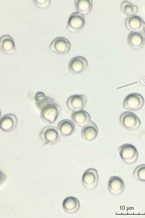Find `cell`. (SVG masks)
I'll use <instances>...</instances> for the list:
<instances>
[{
    "instance_id": "6da1fadb",
    "label": "cell",
    "mask_w": 145,
    "mask_h": 218,
    "mask_svg": "<svg viewBox=\"0 0 145 218\" xmlns=\"http://www.w3.org/2000/svg\"><path fill=\"white\" fill-rule=\"evenodd\" d=\"M39 137L44 144L53 145L60 139V135L56 127L48 126L44 127L40 131Z\"/></svg>"
},
{
    "instance_id": "7a4b0ae2",
    "label": "cell",
    "mask_w": 145,
    "mask_h": 218,
    "mask_svg": "<svg viewBox=\"0 0 145 218\" xmlns=\"http://www.w3.org/2000/svg\"><path fill=\"white\" fill-rule=\"evenodd\" d=\"M122 160L128 164H134L138 157V152L136 148L133 145L126 143L120 146L118 149Z\"/></svg>"
},
{
    "instance_id": "3957f363",
    "label": "cell",
    "mask_w": 145,
    "mask_h": 218,
    "mask_svg": "<svg viewBox=\"0 0 145 218\" xmlns=\"http://www.w3.org/2000/svg\"><path fill=\"white\" fill-rule=\"evenodd\" d=\"M61 110V107L58 104L56 103L50 104L41 111V118L46 123H53L56 121Z\"/></svg>"
},
{
    "instance_id": "277c9868",
    "label": "cell",
    "mask_w": 145,
    "mask_h": 218,
    "mask_svg": "<svg viewBox=\"0 0 145 218\" xmlns=\"http://www.w3.org/2000/svg\"><path fill=\"white\" fill-rule=\"evenodd\" d=\"M120 122L121 125L129 130H134L140 126L141 122L138 116L134 113L129 111L123 112L120 117Z\"/></svg>"
},
{
    "instance_id": "5b68a950",
    "label": "cell",
    "mask_w": 145,
    "mask_h": 218,
    "mask_svg": "<svg viewBox=\"0 0 145 218\" xmlns=\"http://www.w3.org/2000/svg\"><path fill=\"white\" fill-rule=\"evenodd\" d=\"M144 100L141 94L136 93L129 94L125 98L123 106L126 110L135 111L141 109L144 106Z\"/></svg>"
},
{
    "instance_id": "8992f818",
    "label": "cell",
    "mask_w": 145,
    "mask_h": 218,
    "mask_svg": "<svg viewBox=\"0 0 145 218\" xmlns=\"http://www.w3.org/2000/svg\"><path fill=\"white\" fill-rule=\"evenodd\" d=\"M85 23V18L84 15L78 12H74L71 14L69 18L66 29L71 32H77L83 28Z\"/></svg>"
},
{
    "instance_id": "52a82bcc",
    "label": "cell",
    "mask_w": 145,
    "mask_h": 218,
    "mask_svg": "<svg viewBox=\"0 0 145 218\" xmlns=\"http://www.w3.org/2000/svg\"><path fill=\"white\" fill-rule=\"evenodd\" d=\"M99 181L98 172L95 169L89 168L86 169L83 174L82 182L86 189L91 190L97 186Z\"/></svg>"
},
{
    "instance_id": "ba28073f",
    "label": "cell",
    "mask_w": 145,
    "mask_h": 218,
    "mask_svg": "<svg viewBox=\"0 0 145 218\" xmlns=\"http://www.w3.org/2000/svg\"><path fill=\"white\" fill-rule=\"evenodd\" d=\"M71 48V44L67 38L62 37L55 38L51 43L50 50L54 53L60 54L68 53Z\"/></svg>"
},
{
    "instance_id": "9c48e42d",
    "label": "cell",
    "mask_w": 145,
    "mask_h": 218,
    "mask_svg": "<svg viewBox=\"0 0 145 218\" xmlns=\"http://www.w3.org/2000/svg\"><path fill=\"white\" fill-rule=\"evenodd\" d=\"M88 68L87 60L82 56L74 57L71 59L69 63V70L71 73L73 74L82 73Z\"/></svg>"
},
{
    "instance_id": "30bf717a",
    "label": "cell",
    "mask_w": 145,
    "mask_h": 218,
    "mask_svg": "<svg viewBox=\"0 0 145 218\" xmlns=\"http://www.w3.org/2000/svg\"><path fill=\"white\" fill-rule=\"evenodd\" d=\"M87 98L85 95H74L69 97L66 104L68 108L73 111L83 110L86 106Z\"/></svg>"
},
{
    "instance_id": "8fae6325",
    "label": "cell",
    "mask_w": 145,
    "mask_h": 218,
    "mask_svg": "<svg viewBox=\"0 0 145 218\" xmlns=\"http://www.w3.org/2000/svg\"><path fill=\"white\" fill-rule=\"evenodd\" d=\"M130 47L135 51L141 49L145 43V37L140 31H131L127 38Z\"/></svg>"
},
{
    "instance_id": "7c38bea8",
    "label": "cell",
    "mask_w": 145,
    "mask_h": 218,
    "mask_svg": "<svg viewBox=\"0 0 145 218\" xmlns=\"http://www.w3.org/2000/svg\"><path fill=\"white\" fill-rule=\"evenodd\" d=\"M18 123L16 116L12 114H8L3 116L0 120V128L3 131L9 132L14 130Z\"/></svg>"
},
{
    "instance_id": "4fadbf2b",
    "label": "cell",
    "mask_w": 145,
    "mask_h": 218,
    "mask_svg": "<svg viewBox=\"0 0 145 218\" xmlns=\"http://www.w3.org/2000/svg\"><path fill=\"white\" fill-rule=\"evenodd\" d=\"M125 187L124 182L120 177L116 176H111L108 181V187L112 194L117 195L123 192Z\"/></svg>"
},
{
    "instance_id": "5bb4252c",
    "label": "cell",
    "mask_w": 145,
    "mask_h": 218,
    "mask_svg": "<svg viewBox=\"0 0 145 218\" xmlns=\"http://www.w3.org/2000/svg\"><path fill=\"white\" fill-rule=\"evenodd\" d=\"M98 131V129L96 124L93 121H91L82 129L81 136L85 141H91L96 138Z\"/></svg>"
},
{
    "instance_id": "9a60e30c",
    "label": "cell",
    "mask_w": 145,
    "mask_h": 218,
    "mask_svg": "<svg viewBox=\"0 0 145 218\" xmlns=\"http://www.w3.org/2000/svg\"><path fill=\"white\" fill-rule=\"evenodd\" d=\"M71 118L73 122L77 126L80 127H84L91 121L89 114L83 110L73 111Z\"/></svg>"
},
{
    "instance_id": "2e32d148",
    "label": "cell",
    "mask_w": 145,
    "mask_h": 218,
    "mask_svg": "<svg viewBox=\"0 0 145 218\" xmlns=\"http://www.w3.org/2000/svg\"><path fill=\"white\" fill-rule=\"evenodd\" d=\"M144 24L143 19L140 16L134 15L127 17L125 21V26L131 31H140Z\"/></svg>"
},
{
    "instance_id": "e0dca14e",
    "label": "cell",
    "mask_w": 145,
    "mask_h": 218,
    "mask_svg": "<svg viewBox=\"0 0 145 218\" xmlns=\"http://www.w3.org/2000/svg\"><path fill=\"white\" fill-rule=\"evenodd\" d=\"M0 48L1 51L7 54H11L16 51L14 40L13 38L8 35L1 36L0 40Z\"/></svg>"
},
{
    "instance_id": "ac0fdd59",
    "label": "cell",
    "mask_w": 145,
    "mask_h": 218,
    "mask_svg": "<svg viewBox=\"0 0 145 218\" xmlns=\"http://www.w3.org/2000/svg\"><path fill=\"white\" fill-rule=\"evenodd\" d=\"M57 128L60 135L64 137L71 136L74 134L76 131L74 123L68 119H64L59 122Z\"/></svg>"
},
{
    "instance_id": "d6986e66",
    "label": "cell",
    "mask_w": 145,
    "mask_h": 218,
    "mask_svg": "<svg viewBox=\"0 0 145 218\" xmlns=\"http://www.w3.org/2000/svg\"><path fill=\"white\" fill-rule=\"evenodd\" d=\"M62 207L63 210L66 213L74 214L76 212L80 207V203L78 200L73 196L66 198L63 200Z\"/></svg>"
},
{
    "instance_id": "ffe728a7",
    "label": "cell",
    "mask_w": 145,
    "mask_h": 218,
    "mask_svg": "<svg viewBox=\"0 0 145 218\" xmlns=\"http://www.w3.org/2000/svg\"><path fill=\"white\" fill-rule=\"evenodd\" d=\"M35 98L36 106L40 111L48 105L55 103L53 98L46 96L43 92L40 91L36 93Z\"/></svg>"
},
{
    "instance_id": "44dd1931",
    "label": "cell",
    "mask_w": 145,
    "mask_h": 218,
    "mask_svg": "<svg viewBox=\"0 0 145 218\" xmlns=\"http://www.w3.org/2000/svg\"><path fill=\"white\" fill-rule=\"evenodd\" d=\"M122 13L127 17L136 15L138 11V7L135 4L127 0H123L120 5Z\"/></svg>"
},
{
    "instance_id": "7402d4cb",
    "label": "cell",
    "mask_w": 145,
    "mask_h": 218,
    "mask_svg": "<svg viewBox=\"0 0 145 218\" xmlns=\"http://www.w3.org/2000/svg\"><path fill=\"white\" fill-rule=\"evenodd\" d=\"M74 5L78 12L83 15H86L90 12L91 10L93 1L75 0Z\"/></svg>"
},
{
    "instance_id": "603a6c76",
    "label": "cell",
    "mask_w": 145,
    "mask_h": 218,
    "mask_svg": "<svg viewBox=\"0 0 145 218\" xmlns=\"http://www.w3.org/2000/svg\"><path fill=\"white\" fill-rule=\"evenodd\" d=\"M133 175L135 179L145 182V164L137 166L134 171Z\"/></svg>"
},
{
    "instance_id": "cb8c5ba5",
    "label": "cell",
    "mask_w": 145,
    "mask_h": 218,
    "mask_svg": "<svg viewBox=\"0 0 145 218\" xmlns=\"http://www.w3.org/2000/svg\"><path fill=\"white\" fill-rule=\"evenodd\" d=\"M33 1L37 7L41 9L47 8L50 3V0H33Z\"/></svg>"
},
{
    "instance_id": "d4e9b609",
    "label": "cell",
    "mask_w": 145,
    "mask_h": 218,
    "mask_svg": "<svg viewBox=\"0 0 145 218\" xmlns=\"http://www.w3.org/2000/svg\"><path fill=\"white\" fill-rule=\"evenodd\" d=\"M141 32L145 37V22L144 26L141 30Z\"/></svg>"
}]
</instances>
